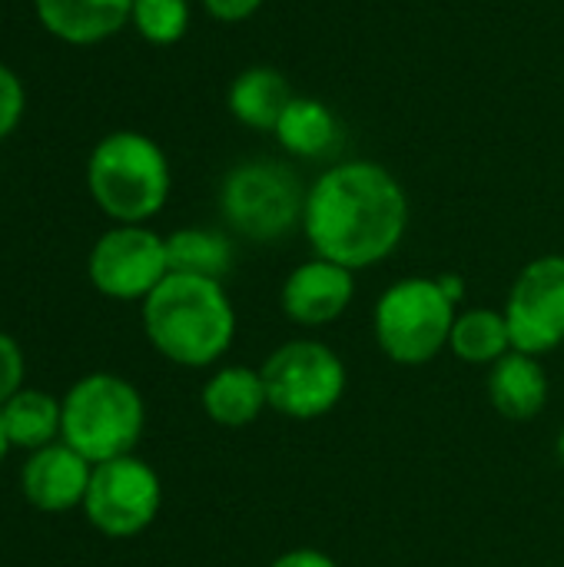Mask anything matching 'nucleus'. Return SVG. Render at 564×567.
I'll return each instance as SVG.
<instances>
[{
  "label": "nucleus",
  "mask_w": 564,
  "mask_h": 567,
  "mask_svg": "<svg viewBox=\"0 0 564 567\" xmlns=\"http://www.w3.org/2000/svg\"><path fill=\"white\" fill-rule=\"evenodd\" d=\"M409 196L382 163L342 159L306 189L302 233L319 259L352 272L386 262L406 239Z\"/></svg>",
  "instance_id": "f257e3e1"
},
{
  "label": "nucleus",
  "mask_w": 564,
  "mask_h": 567,
  "mask_svg": "<svg viewBox=\"0 0 564 567\" xmlns=\"http://www.w3.org/2000/svg\"><path fill=\"white\" fill-rule=\"evenodd\" d=\"M143 332L166 362L209 369L236 339V309L219 279L170 272L143 299Z\"/></svg>",
  "instance_id": "f03ea898"
},
{
  "label": "nucleus",
  "mask_w": 564,
  "mask_h": 567,
  "mask_svg": "<svg viewBox=\"0 0 564 567\" xmlns=\"http://www.w3.org/2000/svg\"><path fill=\"white\" fill-rule=\"evenodd\" d=\"M170 159L136 130L106 133L86 159V189L116 226H143L170 199Z\"/></svg>",
  "instance_id": "7ed1b4c3"
},
{
  "label": "nucleus",
  "mask_w": 564,
  "mask_h": 567,
  "mask_svg": "<svg viewBox=\"0 0 564 567\" xmlns=\"http://www.w3.org/2000/svg\"><path fill=\"white\" fill-rule=\"evenodd\" d=\"M63 402V435L73 452H80L90 465H103L133 449L146 429V402L140 389L116 372H90L76 379Z\"/></svg>",
  "instance_id": "20e7f679"
},
{
  "label": "nucleus",
  "mask_w": 564,
  "mask_h": 567,
  "mask_svg": "<svg viewBox=\"0 0 564 567\" xmlns=\"http://www.w3.org/2000/svg\"><path fill=\"white\" fill-rule=\"evenodd\" d=\"M455 302L439 286V276H409L392 282L372 312V332L389 362L419 369L449 349Z\"/></svg>",
  "instance_id": "39448f33"
},
{
  "label": "nucleus",
  "mask_w": 564,
  "mask_h": 567,
  "mask_svg": "<svg viewBox=\"0 0 564 567\" xmlns=\"http://www.w3.org/2000/svg\"><path fill=\"white\" fill-rule=\"evenodd\" d=\"M219 209L233 233L253 243H276L302 229L306 189L296 173L276 159H246L219 186Z\"/></svg>",
  "instance_id": "423d86ee"
},
{
  "label": "nucleus",
  "mask_w": 564,
  "mask_h": 567,
  "mask_svg": "<svg viewBox=\"0 0 564 567\" xmlns=\"http://www.w3.org/2000/svg\"><path fill=\"white\" fill-rule=\"evenodd\" d=\"M269 409L293 422H316L329 415L349 389L342 355L319 339H293L269 352L259 365Z\"/></svg>",
  "instance_id": "0eeeda50"
},
{
  "label": "nucleus",
  "mask_w": 564,
  "mask_h": 567,
  "mask_svg": "<svg viewBox=\"0 0 564 567\" xmlns=\"http://www.w3.org/2000/svg\"><path fill=\"white\" fill-rule=\"evenodd\" d=\"M163 508V482L156 468L136 455L93 465L83 515L103 538L126 542L143 535Z\"/></svg>",
  "instance_id": "6e6552de"
},
{
  "label": "nucleus",
  "mask_w": 564,
  "mask_h": 567,
  "mask_svg": "<svg viewBox=\"0 0 564 567\" xmlns=\"http://www.w3.org/2000/svg\"><path fill=\"white\" fill-rule=\"evenodd\" d=\"M86 276L106 299L143 302L170 276L166 236L146 226H113L93 243Z\"/></svg>",
  "instance_id": "1a4fd4ad"
},
{
  "label": "nucleus",
  "mask_w": 564,
  "mask_h": 567,
  "mask_svg": "<svg viewBox=\"0 0 564 567\" xmlns=\"http://www.w3.org/2000/svg\"><path fill=\"white\" fill-rule=\"evenodd\" d=\"M512 349L548 355L564 342V256L548 252L532 259L512 282L505 299Z\"/></svg>",
  "instance_id": "9d476101"
},
{
  "label": "nucleus",
  "mask_w": 564,
  "mask_h": 567,
  "mask_svg": "<svg viewBox=\"0 0 564 567\" xmlns=\"http://www.w3.org/2000/svg\"><path fill=\"white\" fill-rule=\"evenodd\" d=\"M352 299H356V272L319 256L296 266L279 289L283 316L302 329L332 326L336 319L346 316Z\"/></svg>",
  "instance_id": "9b49d317"
},
{
  "label": "nucleus",
  "mask_w": 564,
  "mask_h": 567,
  "mask_svg": "<svg viewBox=\"0 0 564 567\" xmlns=\"http://www.w3.org/2000/svg\"><path fill=\"white\" fill-rule=\"evenodd\" d=\"M90 475L93 465L80 452H73L66 442H53L27 455L20 468V492L37 512L66 515L73 508H83Z\"/></svg>",
  "instance_id": "f8f14e48"
},
{
  "label": "nucleus",
  "mask_w": 564,
  "mask_h": 567,
  "mask_svg": "<svg viewBox=\"0 0 564 567\" xmlns=\"http://www.w3.org/2000/svg\"><path fill=\"white\" fill-rule=\"evenodd\" d=\"M489 402L509 422H532L548 405V372L539 355L512 349L489 369Z\"/></svg>",
  "instance_id": "ddd939ff"
},
{
  "label": "nucleus",
  "mask_w": 564,
  "mask_h": 567,
  "mask_svg": "<svg viewBox=\"0 0 564 567\" xmlns=\"http://www.w3.org/2000/svg\"><path fill=\"white\" fill-rule=\"evenodd\" d=\"M33 10L57 40L90 47L130 23L133 0H33Z\"/></svg>",
  "instance_id": "4468645a"
},
{
  "label": "nucleus",
  "mask_w": 564,
  "mask_h": 567,
  "mask_svg": "<svg viewBox=\"0 0 564 567\" xmlns=\"http://www.w3.org/2000/svg\"><path fill=\"white\" fill-rule=\"evenodd\" d=\"M199 405H203L206 419L223 425V429L253 425L269 409L263 372L249 369V365H223V369H216L203 382Z\"/></svg>",
  "instance_id": "2eb2a0df"
},
{
  "label": "nucleus",
  "mask_w": 564,
  "mask_h": 567,
  "mask_svg": "<svg viewBox=\"0 0 564 567\" xmlns=\"http://www.w3.org/2000/svg\"><path fill=\"white\" fill-rule=\"evenodd\" d=\"M293 96L296 93H293L289 80L276 66H246L229 83L226 106L236 123H243L256 133H276V123L283 120Z\"/></svg>",
  "instance_id": "dca6fc26"
},
{
  "label": "nucleus",
  "mask_w": 564,
  "mask_h": 567,
  "mask_svg": "<svg viewBox=\"0 0 564 567\" xmlns=\"http://www.w3.org/2000/svg\"><path fill=\"white\" fill-rule=\"evenodd\" d=\"M273 136L289 156L319 159L339 146V116L316 96H293Z\"/></svg>",
  "instance_id": "f3484780"
},
{
  "label": "nucleus",
  "mask_w": 564,
  "mask_h": 567,
  "mask_svg": "<svg viewBox=\"0 0 564 567\" xmlns=\"http://www.w3.org/2000/svg\"><path fill=\"white\" fill-rule=\"evenodd\" d=\"M0 419H3L10 445L23 449L27 455L60 442L63 435V402L40 389L23 385L17 395H10L0 405Z\"/></svg>",
  "instance_id": "a211bd4d"
},
{
  "label": "nucleus",
  "mask_w": 564,
  "mask_h": 567,
  "mask_svg": "<svg viewBox=\"0 0 564 567\" xmlns=\"http://www.w3.org/2000/svg\"><path fill=\"white\" fill-rule=\"evenodd\" d=\"M449 349L465 365H495L502 355L512 352V332L505 312L499 309H465L455 316Z\"/></svg>",
  "instance_id": "6ab92c4d"
},
{
  "label": "nucleus",
  "mask_w": 564,
  "mask_h": 567,
  "mask_svg": "<svg viewBox=\"0 0 564 567\" xmlns=\"http://www.w3.org/2000/svg\"><path fill=\"white\" fill-rule=\"evenodd\" d=\"M166 256H170V272H186V276H206V279H226L233 269V243L203 226L176 229L166 236Z\"/></svg>",
  "instance_id": "aec40b11"
},
{
  "label": "nucleus",
  "mask_w": 564,
  "mask_h": 567,
  "mask_svg": "<svg viewBox=\"0 0 564 567\" xmlns=\"http://www.w3.org/2000/svg\"><path fill=\"white\" fill-rule=\"evenodd\" d=\"M189 0H133L130 23L146 43L170 47L189 30Z\"/></svg>",
  "instance_id": "412c9836"
},
{
  "label": "nucleus",
  "mask_w": 564,
  "mask_h": 567,
  "mask_svg": "<svg viewBox=\"0 0 564 567\" xmlns=\"http://www.w3.org/2000/svg\"><path fill=\"white\" fill-rule=\"evenodd\" d=\"M23 375H27L23 349L10 332L0 329V405L23 389Z\"/></svg>",
  "instance_id": "4be33fe9"
},
{
  "label": "nucleus",
  "mask_w": 564,
  "mask_h": 567,
  "mask_svg": "<svg viewBox=\"0 0 564 567\" xmlns=\"http://www.w3.org/2000/svg\"><path fill=\"white\" fill-rule=\"evenodd\" d=\"M23 103H27V96H23L20 76L7 63H0V140H7L20 126Z\"/></svg>",
  "instance_id": "5701e85b"
},
{
  "label": "nucleus",
  "mask_w": 564,
  "mask_h": 567,
  "mask_svg": "<svg viewBox=\"0 0 564 567\" xmlns=\"http://www.w3.org/2000/svg\"><path fill=\"white\" fill-rule=\"evenodd\" d=\"M266 0H203L206 13L219 23H243L249 20Z\"/></svg>",
  "instance_id": "b1692460"
},
{
  "label": "nucleus",
  "mask_w": 564,
  "mask_h": 567,
  "mask_svg": "<svg viewBox=\"0 0 564 567\" xmlns=\"http://www.w3.org/2000/svg\"><path fill=\"white\" fill-rule=\"evenodd\" d=\"M269 567H339L336 558H329L326 551L319 548H293V551H283Z\"/></svg>",
  "instance_id": "393cba45"
},
{
  "label": "nucleus",
  "mask_w": 564,
  "mask_h": 567,
  "mask_svg": "<svg viewBox=\"0 0 564 567\" xmlns=\"http://www.w3.org/2000/svg\"><path fill=\"white\" fill-rule=\"evenodd\" d=\"M439 286L445 289V296H449L455 306L465 299V282H462V276H452V272H445V276H439Z\"/></svg>",
  "instance_id": "a878e982"
},
{
  "label": "nucleus",
  "mask_w": 564,
  "mask_h": 567,
  "mask_svg": "<svg viewBox=\"0 0 564 567\" xmlns=\"http://www.w3.org/2000/svg\"><path fill=\"white\" fill-rule=\"evenodd\" d=\"M10 439H7V429H3V419H0V468H3V462H7V455H10Z\"/></svg>",
  "instance_id": "bb28decb"
},
{
  "label": "nucleus",
  "mask_w": 564,
  "mask_h": 567,
  "mask_svg": "<svg viewBox=\"0 0 564 567\" xmlns=\"http://www.w3.org/2000/svg\"><path fill=\"white\" fill-rule=\"evenodd\" d=\"M555 455H558V462H562V468H564V429H562V435H558V442H555Z\"/></svg>",
  "instance_id": "cd10ccee"
}]
</instances>
